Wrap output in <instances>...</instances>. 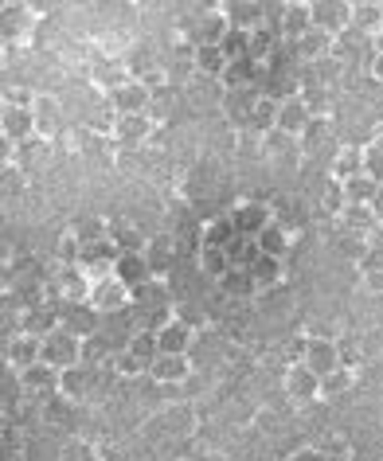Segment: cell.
<instances>
[{
	"mask_svg": "<svg viewBox=\"0 0 383 461\" xmlns=\"http://www.w3.org/2000/svg\"><path fill=\"white\" fill-rule=\"evenodd\" d=\"M44 360L55 368L83 364V337L71 332L67 325H55L52 332H44Z\"/></svg>",
	"mask_w": 383,
	"mask_h": 461,
	"instance_id": "6da1fadb",
	"label": "cell"
},
{
	"mask_svg": "<svg viewBox=\"0 0 383 461\" xmlns=\"http://www.w3.org/2000/svg\"><path fill=\"white\" fill-rule=\"evenodd\" d=\"M86 301H91V309H98L102 317H110V313H122L125 306H130L133 290L125 286L117 274H110V278H94L91 282V298H86Z\"/></svg>",
	"mask_w": 383,
	"mask_h": 461,
	"instance_id": "7a4b0ae2",
	"label": "cell"
},
{
	"mask_svg": "<svg viewBox=\"0 0 383 461\" xmlns=\"http://www.w3.org/2000/svg\"><path fill=\"white\" fill-rule=\"evenodd\" d=\"M313 125V110H309V98L293 94V98H282L278 102V122H274V133L290 137V141H298L301 133H306Z\"/></svg>",
	"mask_w": 383,
	"mask_h": 461,
	"instance_id": "3957f363",
	"label": "cell"
},
{
	"mask_svg": "<svg viewBox=\"0 0 383 461\" xmlns=\"http://www.w3.org/2000/svg\"><path fill=\"white\" fill-rule=\"evenodd\" d=\"M188 376H192L188 352H156L149 360V379L156 387H180Z\"/></svg>",
	"mask_w": 383,
	"mask_h": 461,
	"instance_id": "277c9868",
	"label": "cell"
},
{
	"mask_svg": "<svg viewBox=\"0 0 383 461\" xmlns=\"http://www.w3.org/2000/svg\"><path fill=\"white\" fill-rule=\"evenodd\" d=\"M4 360H8V368H12V371H24V368H32L36 360H44V332L20 329L16 337H8Z\"/></svg>",
	"mask_w": 383,
	"mask_h": 461,
	"instance_id": "5b68a950",
	"label": "cell"
},
{
	"mask_svg": "<svg viewBox=\"0 0 383 461\" xmlns=\"http://www.w3.org/2000/svg\"><path fill=\"white\" fill-rule=\"evenodd\" d=\"M106 102H110L117 114H149V106H153V86L145 83V78H130V83H122L117 91L106 94Z\"/></svg>",
	"mask_w": 383,
	"mask_h": 461,
	"instance_id": "8992f818",
	"label": "cell"
},
{
	"mask_svg": "<svg viewBox=\"0 0 383 461\" xmlns=\"http://www.w3.org/2000/svg\"><path fill=\"white\" fill-rule=\"evenodd\" d=\"M301 364L313 368L317 376H329L332 368H340V345L332 337H317V332H309L306 352H301Z\"/></svg>",
	"mask_w": 383,
	"mask_h": 461,
	"instance_id": "52a82bcc",
	"label": "cell"
},
{
	"mask_svg": "<svg viewBox=\"0 0 383 461\" xmlns=\"http://www.w3.org/2000/svg\"><path fill=\"white\" fill-rule=\"evenodd\" d=\"M309 12H313V28L329 32L332 39L352 28V4H340V0H313Z\"/></svg>",
	"mask_w": 383,
	"mask_h": 461,
	"instance_id": "ba28073f",
	"label": "cell"
},
{
	"mask_svg": "<svg viewBox=\"0 0 383 461\" xmlns=\"http://www.w3.org/2000/svg\"><path fill=\"white\" fill-rule=\"evenodd\" d=\"M20 376V387L28 391V395H59V379H63V368H55V364H47V360H36L32 368H24V371H16Z\"/></svg>",
	"mask_w": 383,
	"mask_h": 461,
	"instance_id": "9c48e42d",
	"label": "cell"
},
{
	"mask_svg": "<svg viewBox=\"0 0 383 461\" xmlns=\"http://www.w3.org/2000/svg\"><path fill=\"white\" fill-rule=\"evenodd\" d=\"M156 133V122L149 114H117V125H114V137L117 145L125 149H137V145H149V137Z\"/></svg>",
	"mask_w": 383,
	"mask_h": 461,
	"instance_id": "30bf717a",
	"label": "cell"
},
{
	"mask_svg": "<svg viewBox=\"0 0 383 461\" xmlns=\"http://www.w3.org/2000/svg\"><path fill=\"white\" fill-rule=\"evenodd\" d=\"M114 274L130 290H137V286H145V282L153 278V262H149V254H145V250H122V254H117Z\"/></svg>",
	"mask_w": 383,
	"mask_h": 461,
	"instance_id": "8fae6325",
	"label": "cell"
},
{
	"mask_svg": "<svg viewBox=\"0 0 383 461\" xmlns=\"http://www.w3.org/2000/svg\"><path fill=\"white\" fill-rule=\"evenodd\" d=\"M286 391H290V399H301V403H309V399H321V376L298 360V364L286 371Z\"/></svg>",
	"mask_w": 383,
	"mask_h": 461,
	"instance_id": "7c38bea8",
	"label": "cell"
},
{
	"mask_svg": "<svg viewBox=\"0 0 383 461\" xmlns=\"http://www.w3.org/2000/svg\"><path fill=\"white\" fill-rule=\"evenodd\" d=\"M0 130L12 145H24L36 137V110H12V106H4V117H0Z\"/></svg>",
	"mask_w": 383,
	"mask_h": 461,
	"instance_id": "4fadbf2b",
	"label": "cell"
},
{
	"mask_svg": "<svg viewBox=\"0 0 383 461\" xmlns=\"http://www.w3.org/2000/svg\"><path fill=\"white\" fill-rule=\"evenodd\" d=\"M383 28V4L376 0H356L352 4V32H360L364 39H376Z\"/></svg>",
	"mask_w": 383,
	"mask_h": 461,
	"instance_id": "5bb4252c",
	"label": "cell"
},
{
	"mask_svg": "<svg viewBox=\"0 0 383 461\" xmlns=\"http://www.w3.org/2000/svg\"><path fill=\"white\" fill-rule=\"evenodd\" d=\"M247 270H251V282L259 290H270V286H278V282H282V258H274V254L254 250L251 262H247Z\"/></svg>",
	"mask_w": 383,
	"mask_h": 461,
	"instance_id": "9a60e30c",
	"label": "cell"
},
{
	"mask_svg": "<svg viewBox=\"0 0 383 461\" xmlns=\"http://www.w3.org/2000/svg\"><path fill=\"white\" fill-rule=\"evenodd\" d=\"M59 125H63V110H59V98L55 94H39L36 102V137H55Z\"/></svg>",
	"mask_w": 383,
	"mask_h": 461,
	"instance_id": "2e32d148",
	"label": "cell"
},
{
	"mask_svg": "<svg viewBox=\"0 0 383 461\" xmlns=\"http://www.w3.org/2000/svg\"><path fill=\"white\" fill-rule=\"evenodd\" d=\"M360 172H364V149H360V145H340L337 156H332V180L345 184Z\"/></svg>",
	"mask_w": 383,
	"mask_h": 461,
	"instance_id": "e0dca14e",
	"label": "cell"
},
{
	"mask_svg": "<svg viewBox=\"0 0 383 461\" xmlns=\"http://www.w3.org/2000/svg\"><path fill=\"white\" fill-rule=\"evenodd\" d=\"M309 28H313L309 4H301V0H298V4H286V8H282V36H286L290 44H298V39L306 36Z\"/></svg>",
	"mask_w": 383,
	"mask_h": 461,
	"instance_id": "ac0fdd59",
	"label": "cell"
},
{
	"mask_svg": "<svg viewBox=\"0 0 383 461\" xmlns=\"http://www.w3.org/2000/svg\"><path fill=\"white\" fill-rule=\"evenodd\" d=\"M156 340H161V352H188L192 348V325L169 317L161 329H156Z\"/></svg>",
	"mask_w": 383,
	"mask_h": 461,
	"instance_id": "d6986e66",
	"label": "cell"
},
{
	"mask_svg": "<svg viewBox=\"0 0 383 461\" xmlns=\"http://www.w3.org/2000/svg\"><path fill=\"white\" fill-rule=\"evenodd\" d=\"M192 67H195L200 75L223 78V71H227V59H223L219 44H195V47H192Z\"/></svg>",
	"mask_w": 383,
	"mask_h": 461,
	"instance_id": "ffe728a7",
	"label": "cell"
},
{
	"mask_svg": "<svg viewBox=\"0 0 383 461\" xmlns=\"http://www.w3.org/2000/svg\"><path fill=\"white\" fill-rule=\"evenodd\" d=\"M94 317H102V313L91 309V301H71V309L59 317V325H67L71 332H78V337L86 340L94 332Z\"/></svg>",
	"mask_w": 383,
	"mask_h": 461,
	"instance_id": "44dd1931",
	"label": "cell"
},
{
	"mask_svg": "<svg viewBox=\"0 0 383 461\" xmlns=\"http://www.w3.org/2000/svg\"><path fill=\"white\" fill-rule=\"evenodd\" d=\"M298 55L306 59V63H321V59H329L332 55V36L321 32V28H309V32L298 39Z\"/></svg>",
	"mask_w": 383,
	"mask_h": 461,
	"instance_id": "7402d4cb",
	"label": "cell"
},
{
	"mask_svg": "<svg viewBox=\"0 0 383 461\" xmlns=\"http://www.w3.org/2000/svg\"><path fill=\"white\" fill-rule=\"evenodd\" d=\"M340 223H345L348 231H356L360 239H364V234H371V231L379 227V215L371 211V203H348L345 215H340Z\"/></svg>",
	"mask_w": 383,
	"mask_h": 461,
	"instance_id": "603a6c76",
	"label": "cell"
},
{
	"mask_svg": "<svg viewBox=\"0 0 383 461\" xmlns=\"http://www.w3.org/2000/svg\"><path fill=\"white\" fill-rule=\"evenodd\" d=\"M254 247H259L262 254H274V258H286V250H290V231L278 227V223H267V227L254 234Z\"/></svg>",
	"mask_w": 383,
	"mask_h": 461,
	"instance_id": "cb8c5ba5",
	"label": "cell"
},
{
	"mask_svg": "<svg viewBox=\"0 0 383 461\" xmlns=\"http://www.w3.org/2000/svg\"><path fill=\"white\" fill-rule=\"evenodd\" d=\"M231 223H235V231H239V234L254 239V234H259L270 223V211L267 208H254V203H243V208L231 215Z\"/></svg>",
	"mask_w": 383,
	"mask_h": 461,
	"instance_id": "d4e9b609",
	"label": "cell"
},
{
	"mask_svg": "<svg viewBox=\"0 0 383 461\" xmlns=\"http://www.w3.org/2000/svg\"><path fill=\"white\" fill-rule=\"evenodd\" d=\"M32 28V12L28 4H4V44H20Z\"/></svg>",
	"mask_w": 383,
	"mask_h": 461,
	"instance_id": "484cf974",
	"label": "cell"
},
{
	"mask_svg": "<svg viewBox=\"0 0 383 461\" xmlns=\"http://www.w3.org/2000/svg\"><path fill=\"white\" fill-rule=\"evenodd\" d=\"M200 266H203V274H208V278H227L231 274V254H227V247H203V254H200Z\"/></svg>",
	"mask_w": 383,
	"mask_h": 461,
	"instance_id": "4316f807",
	"label": "cell"
},
{
	"mask_svg": "<svg viewBox=\"0 0 383 461\" xmlns=\"http://www.w3.org/2000/svg\"><path fill=\"white\" fill-rule=\"evenodd\" d=\"M360 282L371 293H383V250H364V258H360Z\"/></svg>",
	"mask_w": 383,
	"mask_h": 461,
	"instance_id": "83f0119b",
	"label": "cell"
},
{
	"mask_svg": "<svg viewBox=\"0 0 383 461\" xmlns=\"http://www.w3.org/2000/svg\"><path fill=\"white\" fill-rule=\"evenodd\" d=\"M376 188L379 184L371 180L368 172H360V176H352V180H345V200L348 203H371L376 200Z\"/></svg>",
	"mask_w": 383,
	"mask_h": 461,
	"instance_id": "f1b7e54d",
	"label": "cell"
},
{
	"mask_svg": "<svg viewBox=\"0 0 383 461\" xmlns=\"http://www.w3.org/2000/svg\"><path fill=\"white\" fill-rule=\"evenodd\" d=\"M247 44H251V32H239V28H227V36L219 39V52L227 63H239L247 59Z\"/></svg>",
	"mask_w": 383,
	"mask_h": 461,
	"instance_id": "f546056e",
	"label": "cell"
},
{
	"mask_svg": "<svg viewBox=\"0 0 383 461\" xmlns=\"http://www.w3.org/2000/svg\"><path fill=\"white\" fill-rule=\"evenodd\" d=\"M348 387H352V371L345 364L332 368L329 376H321V399H340Z\"/></svg>",
	"mask_w": 383,
	"mask_h": 461,
	"instance_id": "4dcf8cb0",
	"label": "cell"
},
{
	"mask_svg": "<svg viewBox=\"0 0 383 461\" xmlns=\"http://www.w3.org/2000/svg\"><path fill=\"white\" fill-rule=\"evenodd\" d=\"M254 75H262V67L251 63V59H239V63H227V71H223V83H227L231 91H239V86H247Z\"/></svg>",
	"mask_w": 383,
	"mask_h": 461,
	"instance_id": "1f68e13d",
	"label": "cell"
},
{
	"mask_svg": "<svg viewBox=\"0 0 383 461\" xmlns=\"http://www.w3.org/2000/svg\"><path fill=\"white\" fill-rule=\"evenodd\" d=\"M227 24L239 28V32H254V28H262V8L259 4H235Z\"/></svg>",
	"mask_w": 383,
	"mask_h": 461,
	"instance_id": "d6a6232c",
	"label": "cell"
},
{
	"mask_svg": "<svg viewBox=\"0 0 383 461\" xmlns=\"http://www.w3.org/2000/svg\"><path fill=\"white\" fill-rule=\"evenodd\" d=\"M270 52H274V36H270V28H254L251 32V44H247V59L251 63H267L270 59Z\"/></svg>",
	"mask_w": 383,
	"mask_h": 461,
	"instance_id": "836d02e7",
	"label": "cell"
},
{
	"mask_svg": "<svg viewBox=\"0 0 383 461\" xmlns=\"http://www.w3.org/2000/svg\"><path fill=\"white\" fill-rule=\"evenodd\" d=\"M130 352H133V356H141L145 364H149V360L156 356V352H161V340H156V329H141V332H133V337H130Z\"/></svg>",
	"mask_w": 383,
	"mask_h": 461,
	"instance_id": "e575fe53",
	"label": "cell"
},
{
	"mask_svg": "<svg viewBox=\"0 0 383 461\" xmlns=\"http://www.w3.org/2000/svg\"><path fill=\"white\" fill-rule=\"evenodd\" d=\"M83 387H86V368H83V364L63 368V379H59V395H63V399H78V395H83Z\"/></svg>",
	"mask_w": 383,
	"mask_h": 461,
	"instance_id": "d590c367",
	"label": "cell"
},
{
	"mask_svg": "<svg viewBox=\"0 0 383 461\" xmlns=\"http://www.w3.org/2000/svg\"><path fill=\"white\" fill-rule=\"evenodd\" d=\"M274 122H278V102H274V98H259V102L251 106V125L274 133Z\"/></svg>",
	"mask_w": 383,
	"mask_h": 461,
	"instance_id": "8d00e7d4",
	"label": "cell"
},
{
	"mask_svg": "<svg viewBox=\"0 0 383 461\" xmlns=\"http://www.w3.org/2000/svg\"><path fill=\"white\" fill-rule=\"evenodd\" d=\"M114 371H117V376H125V379H137V376H149V364L125 348V352H117V356H114Z\"/></svg>",
	"mask_w": 383,
	"mask_h": 461,
	"instance_id": "74e56055",
	"label": "cell"
},
{
	"mask_svg": "<svg viewBox=\"0 0 383 461\" xmlns=\"http://www.w3.org/2000/svg\"><path fill=\"white\" fill-rule=\"evenodd\" d=\"M227 28H231V24H227V12H223V16L211 12L208 20H203V28H200V36H195V44H219V39L227 36Z\"/></svg>",
	"mask_w": 383,
	"mask_h": 461,
	"instance_id": "f35d334b",
	"label": "cell"
},
{
	"mask_svg": "<svg viewBox=\"0 0 383 461\" xmlns=\"http://www.w3.org/2000/svg\"><path fill=\"white\" fill-rule=\"evenodd\" d=\"M39 94L32 86H4V106H12V110H36Z\"/></svg>",
	"mask_w": 383,
	"mask_h": 461,
	"instance_id": "ab89813d",
	"label": "cell"
},
{
	"mask_svg": "<svg viewBox=\"0 0 383 461\" xmlns=\"http://www.w3.org/2000/svg\"><path fill=\"white\" fill-rule=\"evenodd\" d=\"M55 254H59V262H67V266H78V258H83V239H78L75 231H67L63 239H59Z\"/></svg>",
	"mask_w": 383,
	"mask_h": 461,
	"instance_id": "60d3db41",
	"label": "cell"
},
{
	"mask_svg": "<svg viewBox=\"0 0 383 461\" xmlns=\"http://www.w3.org/2000/svg\"><path fill=\"white\" fill-rule=\"evenodd\" d=\"M321 208H325V215H345L348 208V200H345V184H337V180H329V192H325V200H321Z\"/></svg>",
	"mask_w": 383,
	"mask_h": 461,
	"instance_id": "b9f144b4",
	"label": "cell"
},
{
	"mask_svg": "<svg viewBox=\"0 0 383 461\" xmlns=\"http://www.w3.org/2000/svg\"><path fill=\"white\" fill-rule=\"evenodd\" d=\"M86 125H91L94 133H98V130H102V133H114V125H117V110H114L110 102H106L102 110H91V117H86Z\"/></svg>",
	"mask_w": 383,
	"mask_h": 461,
	"instance_id": "7bdbcfd3",
	"label": "cell"
},
{
	"mask_svg": "<svg viewBox=\"0 0 383 461\" xmlns=\"http://www.w3.org/2000/svg\"><path fill=\"white\" fill-rule=\"evenodd\" d=\"M364 172L383 184V145H364Z\"/></svg>",
	"mask_w": 383,
	"mask_h": 461,
	"instance_id": "ee69618b",
	"label": "cell"
},
{
	"mask_svg": "<svg viewBox=\"0 0 383 461\" xmlns=\"http://www.w3.org/2000/svg\"><path fill=\"white\" fill-rule=\"evenodd\" d=\"M231 234H235V223L231 219H215L211 231H208V239H203V247H227Z\"/></svg>",
	"mask_w": 383,
	"mask_h": 461,
	"instance_id": "f6af8a7d",
	"label": "cell"
},
{
	"mask_svg": "<svg viewBox=\"0 0 383 461\" xmlns=\"http://www.w3.org/2000/svg\"><path fill=\"white\" fill-rule=\"evenodd\" d=\"M368 75H371V83L383 86V52L371 55V63H368Z\"/></svg>",
	"mask_w": 383,
	"mask_h": 461,
	"instance_id": "bcb514c9",
	"label": "cell"
},
{
	"mask_svg": "<svg viewBox=\"0 0 383 461\" xmlns=\"http://www.w3.org/2000/svg\"><path fill=\"white\" fill-rule=\"evenodd\" d=\"M364 247H368V250H383V223H379V227L371 231V234H364Z\"/></svg>",
	"mask_w": 383,
	"mask_h": 461,
	"instance_id": "7dc6e473",
	"label": "cell"
},
{
	"mask_svg": "<svg viewBox=\"0 0 383 461\" xmlns=\"http://www.w3.org/2000/svg\"><path fill=\"white\" fill-rule=\"evenodd\" d=\"M4 454H20V438H16V430H4Z\"/></svg>",
	"mask_w": 383,
	"mask_h": 461,
	"instance_id": "c3c4849f",
	"label": "cell"
},
{
	"mask_svg": "<svg viewBox=\"0 0 383 461\" xmlns=\"http://www.w3.org/2000/svg\"><path fill=\"white\" fill-rule=\"evenodd\" d=\"M371 211H376V215H379V223H383V184L376 188V200H371Z\"/></svg>",
	"mask_w": 383,
	"mask_h": 461,
	"instance_id": "681fc988",
	"label": "cell"
},
{
	"mask_svg": "<svg viewBox=\"0 0 383 461\" xmlns=\"http://www.w3.org/2000/svg\"><path fill=\"white\" fill-rule=\"evenodd\" d=\"M376 52H383V28H379V36H376Z\"/></svg>",
	"mask_w": 383,
	"mask_h": 461,
	"instance_id": "f907efd6",
	"label": "cell"
}]
</instances>
